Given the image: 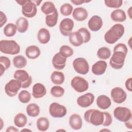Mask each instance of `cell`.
I'll list each match as a JSON object with an SVG mask.
<instances>
[{"label": "cell", "mask_w": 132, "mask_h": 132, "mask_svg": "<svg viewBox=\"0 0 132 132\" xmlns=\"http://www.w3.org/2000/svg\"><path fill=\"white\" fill-rule=\"evenodd\" d=\"M125 28L122 24H116L105 33L104 39L108 44H114L122 37Z\"/></svg>", "instance_id": "6da1fadb"}, {"label": "cell", "mask_w": 132, "mask_h": 132, "mask_svg": "<svg viewBox=\"0 0 132 132\" xmlns=\"http://www.w3.org/2000/svg\"><path fill=\"white\" fill-rule=\"evenodd\" d=\"M84 118L86 122L94 126L102 125L104 119L103 112L94 109L87 110L84 113Z\"/></svg>", "instance_id": "7a4b0ae2"}, {"label": "cell", "mask_w": 132, "mask_h": 132, "mask_svg": "<svg viewBox=\"0 0 132 132\" xmlns=\"http://www.w3.org/2000/svg\"><path fill=\"white\" fill-rule=\"evenodd\" d=\"M0 51L6 54L13 55L20 52L19 44L13 40H2L0 41Z\"/></svg>", "instance_id": "3957f363"}, {"label": "cell", "mask_w": 132, "mask_h": 132, "mask_svg": "<svg viewBox=\"0 0 132 132\" xmlns=\"http://www.w3.org/2000/svg\"><path fill=\"white\" fill-rule=\"evenodd\" d=\"M126 55L122 51H113L109 60L110 65L114 69H121L124 65Z\"/></svg>", "instance_id": "277c9868"}, {"label": "cell", "mask_w": 132, "mask_h": 132, "mask_svg": "<svg viewBox=\"0 0 132 132\" xmlns=\"http://www.w3.org/2000/svg\"><path fill=\"white\" fill-rule=\"evenodd\" d=\"M14 78L21 82L22 88H27L32 83L31 76L24 70H16L13 74Z\"/></svg>", "instance_id": "5b68a950"}, {"label": "cell", "mask_w": 132, "mask_h": 132, "mask_svg": "<svg viewBox=\"0 0 132 132\" xmlns=\"http://www.w3.org/2000/svg\"><path fill=\"white\" fill-rule=\"evenodd\" d=\"M71 87L77 92L81 93L87 91L89 88V83L84 78L76 76L71 81Z\"/></svg>", "instance_id": "8992f818"}, {"label": "cell", "mask_w": 132, "mask_h": 132, "mask_svg": "<svg viewBox=\"0 0 132 132\" xmlns=\"http://www.w3.org/2000/svg\"><path fill=\"white\" fill-rule=\"evenodd\" d=\"M49 113L53 118H61L67 114V109L64 106L58 103L54 102L50 105Z\"/></svg>", "instance_id": "52a82bcc"}, {"label": "cell", "mask_w": 132, "mask_h": 132, "mask_svg": "<svg viewBox=\"0 0 132 132\" xmlns=\"http://www.w3.org/2000/svg\"><path fill=\"white\" fill-rule=\"evenodd\" d=\"M73 67L74 70L78 74H87L89 70V65L87 60L82 57H79L74 60Z\"/></svg>", "instance_id": "ba28073f"}, {"label": "cell", "mask_w": 132, "mask_h": 132, "mask_svg": "<svg viewBox=\"0 0 132 132\" xmlns=\"http://www.w3.org/2000/svg\"><path fill=\"white\" fill-rule=\"evenodd\" d=\"M113 116L118 121L125 122L131 118V112L127 107L119 106L114 109Z\"/></svg>", "instance_id": "9c48e42d"}, {"label": "cell", "mask_w": 132, "mask_h": 132, "mask_svg": "<svg viewBox=\"0 0 132 132\" xmlns=\"http://www.w3.org/2000/svg\"><path fill=\"white\" fill-rule=\"evenodd\" d=\"M21 88H22V84L21 82L15 79H11L5 85V93L8 96L10 97H13L17 94Z\"/></svg>", "instance_id": "30bf717a"}, {"label": "cell", "mask_w": 132, "mask_h": 132, "mask_svg": "<svg viewBox=\"0 0 132 132\" xmlns=\"http://www.w3.org/2000/svg\"><path fill=\"white\" fill-rule=\"evenodd\" d=\"M22 13L25 17L33 18L37 13V6L32 1L26 0V3L22 6Z\"/></svg>", "instance_id": "8fae6325"}, {"label": "cell", "mask_w": 132, "mask_h": 132, "mask_svg": "<svg viewBox=\"0 0 132 132\" xmlns=\"http://www.w3.org/2000/svg\"><path fill=\"white\" fill-rule=\"evenodd\" d=\"M110 95L113 101L117 104L123 103L127 98V94L125 91L120 87L113 88L110 92Z\"/></svg>", "instance_id": "7c38bea8"}, {"label": "cell", "mask_w": 132, "mask_h": 132, "mask_svg": "<svg viewBox=\"0 0 132 132\" xmlns=\"http://www.w3.org/2000/svg\"><path fill=\"white\" fill-rule=\"evenodd\" d=\"M74 22L70 18L63 19L59 24V30L61 34L64 36H69L72 33L74 27Z\"/></svg>", "instance_id": "4fadbf2b"}, {"label": "cell", "mask_w": 132, "mask_h": 132, "mask_svg": "<svg viewBox=\"0 0 132 132\" xmlns=\"http://www.w3.org/2000/svg\"><path fill=\"white\" fill-rule=\"evenodd\" d=\"M94 101V95L91 93H87L79 96L77 99V103L78 106L82 108H87L90 106Z\"/></svg>", "instance_id": "5bb4252c"}, {"label": "cell", "mask_w": 132, "mask_h": 132, "mask_svg": "<svg viewBox=\"0 0 132 132\" xmlns=\"http://www.w3.org/2000/svg\"><path fill=\"white\" fill-rule=\"evenodd\" d=\"M103 24L102 19L101 16L97 15H93L88 22V27L92 31H97L99 30L102 28Z\"/></svg>", "instance_id": "9a60e30c"}, {"label": "cell", "mask_w": 132, "mask_h": 132, "mask_svg": "<svg viewBox=\"0 0 132 132\" xmlns=\"http://www.w3.org/2000/svg\"><path fill=\"white\" fill-rule=\"evenodd\" d=\"M67 61V58L62 56L59 53L55 54L52 59V64L55 69L61 70L64 68Z\"/></svg>", "instance_id": "2e32d148"}, {"label": "cell", "mask_w": 132, "mask_h": 132, "mask_svg": "<svg viewBox=\"0 0 132 132\" xmlns=\"http://www.w3.org/2000/svg\"><path fill=\"white\" fill-rule=\"evenodd\" d=\"M107 67V62L104 60H99L92 66V72L95 75H101L104 74Z\"/></svg>", "instance_id": "e0dca14e"}, {"label": "cell", "mask_w": 132, "mask_h": 132, "mask_svg": "<svg viewBox=\"0 0 132 132\" xmlns=\"http://www.w3.org/2000/svg\"><path fill=\"white\" fill-rule=\"evenodd\" d=\"M46 94V89L41 83L35 84L32 88V95L35 98L43 97Z\"/></svg>", "instance_id": "ac0fdd59"}, {"label": "cell", "mask_w": 132, "mask_h": 132, "mask_svg": "<svg viewBox=\"0 0 132 132\" xmlns=\"http://www.w3.org/2000/svg\"><path fill=\"white\" fill-rule=\"evenodd\" d=\"M72 16L76 21L81 22L87 19L88 16V13L85 8L77 7L73 11Z\"/></svg>", "instance_id": "d6986e66"}, {"label": "cell", "mask_w": 132, "mask_h": 132, "mask_svg": "<svg viewBox=\"0 0 132 132\" xmlns=\"http://www.w3.org/2000/svg\"><path fill=\"white\" fill-rule=\"evenodd\" d=\"M69 125L74 130L81 129L82 125V121L80 115L77 113L72 114L69 118Z\"/></svg>", "instance_id": "ffe728a7"}, {"label": "cell", "mask_w": 132, "mask_h": 132, "mask_svg": "<svg viewBox=\"0 0 132 132\" xmlns=\"http://www.w3.org/2000/svg\"><path fill=\"white\" fill-rule=\"evenodd\" d=\"M70 43L74 46H79L84 43V39L81 34L78 31L72 32L69 35Z\"/></svg>", "instance_id": "44dd1931"}, {"label": "cell", "mask_w": 132, "mask_h": 132, "mask_svg": "<svg viewBox=\"0 0 132 132\" xmlns=\"http://www.w3.org/2000/svg\"><path fill=\"white\" fill-rule=\"evenodd\" d=\"M37 39L41 44L47 43L51 39V34L49 30L45 28H40L37 34Z\"/></svg>", "instance_id": "7402d4cb"}, {"label": "cell", "mask_w": 132, "mask_h": 132, "mask_svg": "<svg viewBox=\"0 0 132 132\" xmlns=\"http://www.w3.org/2000/svg\"><path fill=\"white\" fill-rule=\"evenodd\" d=\"M96 104L100 108L105 110L110 107L111 101L108 96L105 95H101L96 98Z\"/></svg>", "instance_id": "603a6c76"}, {"label": "cell", "mask_w": 132, "mask_h": 132, "mask_svg": "<svg viewBox=\"0 0 132 132\" xmlns=\"http://www.w3.org/2000/svg\"><path fill=\"white\" fill-rule=\"evenodd\" d=\"M111 19L114 22H123L126 19V15L125 11L121 9H117L111 13Z\"/></svg>", "instance_id": "cb8c5ba5"}, {"label": "cell", "mask_w": 132, "mask_h": 132, "mask_svg": "<svg viewBox=\"0 0 132 132\" xmlns=\"http://www.w3.org/2000/svg\"><path fill=\"white\" fill-rule=\"evenodd\" d=\"M41 54L40 48L36 45H30L25 50V55L27 58L30 59L37 58Z\"/></svg>", "instance_id": "d4e9b609"}, {"label": "cell", "mask_w": 132, "mask_h": 132, "mask_svg": "<svg viewBox=\"0 0 132 132\" xmlns=\"http://www.w3.org/2000/svg\"><path fill=\"white\" fill-rule=\"evenodd\" d=\"M15 25L18 31L20 33H24L27 31L28 28V21L24 17H20L15 22Z\"/></svg>", "instance_id": "484cf974"}, {"label": "cell", "mask_w": 132, "mask_h": 132, "mask_svg": "<svg viewBox=\"0 0 132 132\" xmlns=\"http://www.w3.org/2000/svg\"><path fill=\"white\" fill-rule=\"evenodd\" d=\"M64 74L60 71H55L52 72L51 76V79L52 82L57 85H61L64 81Z\"/></svg>", "instance_id": "4316f807"}, {"label": "cell", "mask_w": 132, "mask_h": 132, "mask_svg": "<svg viewBox=\"0 0 132 132\" xmlns=\"http://www.w3.org/2000/svg\"><path fill=\"white\" fill-rule=\"evenodd\" d=\"M58 12L57 9L52 14L47 15L45 17V23L46 25L50 27H54L58 21Z\"/></svg>", "instance_id": "83f0119b"}, {"label": "cell", "mask_w": 132, "mask_h": 132, "mask_svg": "<svg viewBox=\"0 0 132 132\" xmlns=\"http://www.w3.org/2000/svg\"><path fill=\"white\" fill-rule=\"evenodd\" d=\"M27 122V118L25 114L19 113L15 115L14 118V125L19 128L24 127Z\"/></svg>", "instance_id": "f1b7e54d"}, {"label": "cell", "mask_w": 132, "mask_h": 132, "mask_svg": "<svg viewBox=\"0 0 132 132\" xmlns=\"http://www.w3.org/2000/svg\"><path fill=\"white\" fill-rule=\"evenodd\" d=\"M26 112L27 114L30 117H37L40 111L39 106L35 103H30L26 107Z\"/></svg>", "instance_id": "f546056e"}, {"label": "cell", "mask_w": 132, "mask_h": 132, "mask_svg": "<svg viewBox=\"0 0 132 132\" xmlns=\"http://www.w3.org/2000/svg\"><path fill=\"white\" fill-rule=\"evenodd\" d=\"M37 129L41 131H46L50 125V122L48 119L46 117H42L39 118L36 122Z\"/></svg>", "instance_id": "4dcf8cb0"}, {"label": "cell", "mask_w": 132, "mask_h": 132, "mask_svg": "<svg viewBox=\"0 0 132 132\" xmlns=\"http://www.w3.org/2000/svg\"><path fill=\"white\" fill-rule=\"evenodd\" d=\"M56 9L54 4L50 1L45 2L42 4L41 8L42 12L46 15L52 14L56 10Z\"/></svg>", "instance_id": "1f68e13d"}, {"label": "cell", "mask_w": 132, "mask_h": 132, "mask_svg": "<svg viewBox=\"0 0 132 132\" xmlns=\"http://www.w3.org/2000/svg\"><path fill=\"white\" fill-rule=\"evenodd\" d=\"M11 65V61L9 58L6 56H2L0 57V76H2L6 70L9 68Z\"/></svg>", "instance_id": "d6a6232c"}, {"label": "cell", "mask_w": 132, "mask_h": 132, "mask_svg": "<svg viewBox=\"0 0 132 132\" xmlns=\"http://www.w3.org/2000/svg\"><path fill=\"white\" fill-rule=\"evenodd\" d=\"M13 64L18 69H22L27 64L26 59L22 55H16L13 59Z\"/></svg>", "instance_id": "836d02e7"}, {"label": "cell", "mask_w": 132, "mask_h": 132, "mask_svg": "<svg viewBox=\"0 0 132 132\" xmlns=\"http://www.w3.org/2000/svg\"><path fill=\"white\" fill-rule=\"evenodd\" d=\"M16 30L17 27L16 25L12 23H9L5 25L3 29V32L6 37H11L15 35Z\"/></svg>", "instance_id": "e575fe53"}, {"label": "cell", "mask_w": 132, "mask_h": 132, "mask_svg": "<svg viewBox=\"0 0 132 132\" xmlns=\"http://www.w3.org/2000/svg\"><path fill=\"white\" fill-rule=\"evenodd\" d=\"M97 57L103 60L108 59L111 56V51L107 47H101L97 51Z\"/></svg>", "instance_id": "d590c367"}, {"label": "cell", "mask_w": 132, "mask_h": 132, "mask_svg": "<svg viewBox=\"0 0 132 132\" xmlns=\"http://www.w3.org/2000/svg\"><path fill=\"white\" fill-rule=\"evenodd\" d=\"M18 98L22 103H28L31 100V94L28 91L23 90L19 93Z\"/></svg>", "instance_id": "8d00e7d4"}, {"label": "cell", "mask_w": 132, "mask_h": 132, "mask_svg": "<svg viewBox=\"0 0 132 132\" xmlns=\"http://www.w3.org/2000/svg\"><path fill=\"white\" fill-rule=\"evenodd\" d=\"M59 53L63 57L68 58L73 55L74 51L70 46L67 45H63L60 47Z\"/></svg>", "instance_id": "74e56055"}, {"label": "cell", "mask_w": 132, "mask_h": 132, "mask_svg": "<svg viewBox=\"0 0 132 132\" xmlns=\"http://www.w3.org/2000/svg\"><path fill=\"white\" fill-rule=\"evenodd\" d=\"M73 10L72 5L69 3H65L62 5L60 8V11L63 16H69L71 15Z\"/></svg>", "instance_id": "f35d334b"}, {"label": "cell", "mask_w": 132, "mask_h": 132, "mask_svg": "<svg viewBox=\"0 0 132 132\" xmlns=\"http://www.w3.org/2000/svg\"><path fill=\"white\" fill-rule=\"evenodd\" d=\"M64 89L61 86H54L51 89V95L55 97H60L63 95Z\"/></svg>", "instance_id": "ab89813d"}, {"label": "cell", "mask_w": 132, "mask_h": 132, "mask_svg": "<svg viewBox=\"0 0 132 132\" xmlns=\"http://www.w3.org/2000/svg\"><path fill=\"white\" fill-rule=\"evenodd\" d=\"M104 3L106 6L113 8H119L123 4L122 0H105Z\"/></svg>", "instance_id": "60d3db41"}, {"label": "cell", "mask_w": 132, "mask_h": 132, "mask_svg": "<svg viewBox=\"0 0 132 132\" xmlns=\"http://www.w3.org/2000/svg\"><path fill=\"white\" fill-rule=\"evenodd\" d=\"M79 32L84 39V43L88 42L91 39V34L90 31L85 27H81L78 30Z\"/></svg>", "instance_id": "b9f144b4"}, {"label": "cell", "mask_w": 132, "mask_h": 132, "mask_svg": "<svg viewBox=\"0 0 132 132\" xmlns=\"http://www.w3.org/2000/svg\"><path fill=\"white\" fill-rule=\"evenodd\" d=\"M104 119L102 125L104 126H109L112 122V118L111 114L108 112H103Z\"/></svg>", "instance_id": "7bdbcfd3"}, {"label": "cell", "mask_w": 132, "mask_h": 132, "mask_svg": "<svg viewBox=\"0 0 132 132\" xmlns=\"http://www.w3.org/2000/svg\"><path fill=\"white\" fill-rule=\"evenodd\" d=\"M120 51L124 52L126 54H127L128 52V50L126 45L124 44V43H118L113 48V51Z\"/></svg>", "instance_id": "ee69618b"}, {"label": "cell", "mask_w": 132, "mask_h": 132, "mask_svg": "<svg viewBox=\"0 0 132 132\" xmlns=\"http://www.w3.org/2000/svg\"><path fill=\"white\" fill-rule=\"evenodd\" d=\"M7 17L6 14L2 11H0V27L2 28L4 24L7 22Z\"/></svg>", "instance_id": "f6af8a7d"}, {"label": "cell", "mask_w": 132, "mask_h": 132, "mask_svg": "<svg viewBox=\"0 0 132 132\" xmlns=\"http://www.w3.org/2000/svg\"><path fill=\"white\" fill-rule=\"evenodd\" d=\"M131 81H132V78H131V77H129L126 80L125 83V86L126 89L130 92L132 91Z\"/></svg>", "instance_id": "bcb514c9"}, {"label": "cell", "mask_w": 132, "mask_h": 132, "mask_svg": "<svg viewBox=\"0 0 132 132\" xmlns=\"http://www.w3.org/2000/svg\"><path fill=\"white\" fill-rule=\"evenodd\" d=\"M71 2L72 3H73L74 4H75V5H80L84 3H88V2H90V1H82V0H74V1L72 0V1H71Z\"/></svg>", "instance_id": "7dc6e473"}, {"label": "cell", "mask_w": 132, "mask_h": 132, "mask_svg": "<svg viewBox=\"0 0 132 132\" xmlns=\"http://www.w3.org/2000/svg\"><path fill=\"white\" fill-rule=\"evenodd\" d=\"M6 132H18L19 130L14 126H9L6 129Z\"/></svg>", "instance_id": "c3c4849f"}, {"label": "cell", "mask_w": 132, "mask_h": 132, "mask_svg": "<svg viewBox=\"0 0 132 132\" xmlns=\"http://www.w3.org/2000/svg\"><path fill=\"white\" fill-rule=\"evenodd\" d=\"M125 126L129 128V129H132V123H131V118L129 120L125 122Z\"/></svg>", "instance_id": "681fc988"}, {"label": "cell", "mask_w": 132, "mask_h": 132, "mask_svg": "<svg viewBox=\"0 0 132 132\" xmlns=\"http://www.w3.org/2000/svg\"><path fill=\"white\" fill-rule=\"evenodd\" d=\"M17 3H18L20 5H21L22 6L26 3V0H20V1H15Z\"/></svg>", "instance_id": "f907efd6"}, {"label": "cell", "mask_w": 132, "mask_h": 132, "mask_svg": "<svg viewBox=\"0 0 132 132\" xmlns=\"http://www.w3.org/2000/svg\"><path fill=\"white\" fill-rule=\"evenodd\" d=\"M131 8H132V7H130V8L127 10V13H128V15L130 19L132 18V17H131Z\"/></svg>", "instance_id": "816d5d0a"}, {"label": "cell", "mask_w": 132, "mask_h": 132, "mask_svg": "<svg viewBox=\"0 0 132 132\" xmlns=\"http://www.w3.org/2000/svg\"><path fill=\"white\" fill-rule=\"evenodd\" d=\"M32 2L36 4V6H39L40 3L42 2V0H41V1H33Z\"/></svg>", "instance_id": "f5cc1de1"}, {"label": "cell", "mask_w": 132, "mask_h": 132, "mask_svg": "<svg viewBox=\"0 0 132 132\" xmlns=\"http://www.w3.org/2000/svg\"><path fill=\"white\" fill-rule=\"evenodd\" d=\"M1 125H2V126H1V130L2 129V127H3V126H2V125H3V120H2V118H1Z\"/></svg>", "instance_id": "db71d44e"}, {"label": "cell", "mask_w": 132, "mask_h": 132, "mask_svg": "<svg viewBox=\"0 0 132 132\" xmlns=\"http://www.w3.org/2000/svg\"><path fill=\"white\" fill-rule=\"evenodd\" d=\"M26 130H27V131H31V130L28 129H22L21 131H26Z\"/></svg>", "instance_id": "11a10c76"}, {"label": "cell", "mask_w": 132, "mask_h": 132, "mask_svg": "<svg viewBox=\"0 0 132 132\" xmlns=\"http://www.w3.org/2000/svg\"><path fill=\"white\" fill-rule=\"evenodd\" d=\"M110 131V130H108V129H102V130H100V131Z\"/></svg>", "instance_id": "9f6ffc18"}]
</instances>
